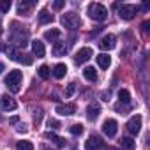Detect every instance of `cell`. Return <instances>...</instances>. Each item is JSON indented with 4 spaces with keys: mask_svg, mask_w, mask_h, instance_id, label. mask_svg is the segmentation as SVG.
Masks as SVG:
<instances>
[{
    "mask_svg": "<svg viewBox=\"0 0 150 150\" xmlns=\"http://www.w3.org/2000/svg\"><path fill=\"white\" fill-rule=\"evenodd\" d=\"M11 41L14 42V46H27V41H28V32L25 30V27L18 25V23H13L11 25Z\"/></svg>",
    "mask_w": 150,
    "mask_h": 150,
    "instance_id": "1",
    "label": "cell"
},
{
    "mask_svg": "<svg viewBox=\"0 0 150 150\" xmlns=\"http://www.w3.org/2000/svg\"><path fill=\"white\" fill-rule=\"evenodd\" d=\"M87 13H88V16H90L94 21H104V20L108 18V9H106L103 4H97V2L90 4L88 9H87Z\"/></svg>",
    "mask_w": 150,
    "mask_h": 150,
    "instance_id": "2",
    "label": "cell"
},
{
    "mask_svg": "<svg viewBox=\"0 0 150 150\" xmlns=\"http://www.w3.org/2000/svg\"><path fill=\"white\" fill-rule=\"evenodd\" d=\"M21 80H23V74L21 71H11L7 76H6V85L11 92H20V85H21Z\"/></svg>",
    "mask_w": 150,
    "mask_h": 150,
    "instance_id": "3",
    "label": "cell"
},
{
    "mask_svg": "<svg viewBox=\"0 0 150 150\" xmlns=\"http://www.w3.org/2000/svg\"><path fill=\"white\" fill-rule=\"evenodd\" d=\"M80 16L76 14V13H65L64 16H62V25L65 27V28H69V30H74V28H78L80 27Z\"/></svg>",
    "mask_w": 150,
    "mask_h": 150,
    "instance_id": "4",
    "label": "cell"
},
{
    "mask_svg": "<svg viewBox=\"0 0 150 150\" xmlns=\"http://www.w3.org/2000/svg\"><path fill=\"white\" fill-rule=\"evenodd\" d=\"M118 9V16L122 20H132L134 14L138 13V7L132 6V4H122V6H115Z\"/></svg>",
    "mask_w": 150,
    "mask_h": 150,
    "instance_id": "5",
    "label": "cell"
},
{
    "mask_svg": "<svg viewBox=\"0 0 150 150\" xmlns=\"http://www.w3.org/2000/svg\"><path fill=\"white\" fill-rule=\"evenodd\" d=\"M103 148H104V141L96 134H92L85 141V150H103Z\"/></svg>",
    "mask_w": 150,
    "mask_h": 150,
    "instance_id": "6",
    "label": "cell"
},
{
    "mask_svg": "<svg viewBox=\"0 0 150 150\" xmlns=\"http://www.w3.org/2000/svg\"><path fill=\"white\" fill-rule=\"evenodd\" d=\"M117 129H118V124H117V120H113V118H108V120H104V124H103V132H104L108 138H113V136L117 134Z\"/></svg>",
    "mask_w": 150,
    "mask_h": 150,
    "instance_id": "7",
    "label": "cell"
},
{
    "mask_svg": "<svg viewBox=\"0 0 150 150\" xmlns=\"http://www.w3.org/2000/svg\"><path fill=\"white\" fill-rule=\"evenodd\" d=\"M92 50L90 48H81L80 51H76V55H74V62L76 64H85V62H88L90 58H92Z\"/></svg>",
    "mask_w": 150,
    "mask_h": 150,
    "instance_id": "8",
    "label": "cell"
},
{
    "mask_svg": "<svg viewBox=\"0 0 150 150\" xmlns=\"http://www.w3.org/2000/svg\"><path fill=\"white\" fill-rule=\"evenodd\" d=\"M16 101L11 97V96H7V94H4V96H0V108L2 110H6V111H13V110H16Z\"/></svg>",
    "mask_w": 150,
    "mask_h": 150,
    "instance_id": "9",
    "label": "cell"
},
{
    "mask_svg": "<svg viewBox=\"0 0 150 150\" xmlns=\"http://www.w3.org/2000/svg\"><path fill=\"white\" fill-rule=\"evenodd\" d=\"M115 46H117V39H115V35H111V34H106V35L99 41V48L104 50V51H106V50L110 51V50H113Z\"/></svg>",
    "mask_w": 150,
    "mask_h": 150,
    "instance_id": "10",
    "label": "cell"
},
{
    "mask_svg": "<svg viewBox=\"0 0 150 150\" xmlns=\"http://www.w3.org/2000/svg\"><path fill=\"white\" fill-rule=\"evenodd\" d=\"M127 131H129L131 134H138V132L141 131V117H139V115H134V117L129 118V122H127Z\"/></svg>",
    "mask_w": 150,
    "mask_h": 150,
    "instance_id": "11",
    "label": "cell"
},
{
    "mask_svg": "<svg viewBox=\"0 0 150 150\" xmlns=\"http://www.w3.org/2000/svg\"><path fill=\"white\" fill-rule=\"evenodd\" d=\"M57 113L64 115V117L74 115V113H76V104H72V103H69V104H58L57 106Z\"/></svg>",
    "mask_w": 150,
    "mask_h": 150,
    "instance_id": "12",
    "label": "cell"
},
{
    "mask_svg": "<svg viewBox=\"0 0 150 150\" xmlns=\"http://www.w3.org/2000/svg\"><path fill=\"white\" fill-rule=\"evenodd\" d=\"M32 51H34V55H35L37 58L44 57V55H46V48H44V42H42V41H39V39L32 41Z\"/></svg>",
    "mask_w": 150,
    "mask_h": 150,
    "instance_id": "13",
    "label": "cell"
},
{
    "mask_svg": "<svg viewBox=\"0 0 150 150\" xmlns=\"http://www.w3.org/2000/svg\"><path fill=\"white\" fill-rule=\"evenodd\" d=\"M99 113H101L99 104H97V103H90L88 108H87V118H88V120H96V118L99 117Z\"/></svg>",
    "mask_w": 150,
    "mask_h": 150,
    "instance_id": "14",
    "label": "cell"
},
{
    "mask_svg": "<svg viewBox=\"0 0 150 150\" xmlns=\"http://www.w3.org/2000/svg\"><path fill=\"white\" fill-rule=\"evenodd\" d=\"M67 50H69V46H67L64 41H57V42H55V46H53V53H55L57 57L65 55V53H67Z\"/></svg>",
    "mask_w": 150,
    "mask_h": 150,
    "instance_id": "15",
    "label": "cell"
},
{
    "mask_svg": "<svg viewBox=\"0 0 150 150\" xmlns=\"http://www.w3.org/2000/svg\"><path fill=\"white\" fill-rule=\"evenodd\" d=\"M58 37H60V30L58 28H51V30H46L44 32V39L48 42H57Z\"/></svg>",
    "mask_w": 150,
    "mask_h": 150,
    "instance_id": "16",
    "label": "cell"
},
{
    "mask_svg": "<svg viewBox=\"0 0 150 150\" xmlns=\"http://www.w3.org/2000/svg\"><path fill=\"white\" fill-rule=\"evenodd\" d=\"M44 138H46V139H50L51 143H55L58 148H62V146L65 145V139H64V138H60V136H57V134H53V132H46V134H44Z\"/></svg>",
    "mask_w": 150,
    "mask_h": 150,
    "instance_id": "17",
    "label": "cell"
},
{
    "mask_svg": "<svg viewBox=\"0 0 150 150\" xmlns=\"http://www.w3.org/2000/svg\"><path fill=\"white\" fill-rule=\"evenodd\" d=\"M65 72H67L65 64H57V65L53 67V76H55L57 80H62V78L65 76Z\"/></svg>",
    "mask_w": 150,
    "mask_h": 150,
    "instance_id": "18",
    "label": "cell"
},
{
    "mask_svg": "<svg viewBox=\"0 0 150 150\" xmlns=\"http://www.w3.org/2000/svg\"><path fill=\"white\" fill-rule=\"evenodd\" d=\"M35 6V2H20L18 4V14H28V11Z\"/></svg>",
    "mask_w": 150,
    "mask_h": 150,
    "instance_id": "19",
    "label": "cell"
},
{
    "mask_svg": "<svg viewBox=\"0 0 150 150\" xmlns=\"http://www.w3.org/2000/svg\"><path fill=\"white\" fill-rule=\"evenodd\" d=\"M120 146H122V150H134L136 148V141L132 138H122L120 139Z\"/></svg>",
    "mask_w": 150,
    "mask_h": 150,
    "instance_id": "20",
    "label": "cell"
},
{
    "mask_svg": "<svg viewBox=\"0 0 150 150\" xmlns=\"http://www.w3.org/2000/svg\"><path fill=\"white\" fill-rule=\"evenodd\" d=\"M97 64H99V67L108 69V67H110V64H111V58H110L106 53H101V55H97Z\"/></svg>",
    "mask_w": 150,
    "mask_h": 150,
    "instance_id": "21",
    "label": "cell"
},
{
    "mask_svg": "<svg viewBox=\"0 0 150 150\" xmlns=\"http://www.w3.org/2000/svg\"><path fill=\"white\" fill-rule=\"evenodd\" d=\"M83 76H85V80H88V81H96V80H97V72H96L94 67H85V69H83Z\"/></svg>",
    "mask_w": 150,
    "mask_h": 150,
    "instance_id": "22",
    "label": "cell"
},
{
    "mask_svg": "<svg viewBox=\"0 0 150 150\" xmlns=\"http://www.w3.org/2000/svg\"><path fill=\"white\" fill-rule=\"evenodd\" d=\"M51 20H53V14H50V13H48V9H42V11L39 13V23L46 25V23H50Z\"/></svg>",
    "mask_w": 150,
    "mask_h": 150,
    "instance_id": "23",
    "label": "cell"
},
{
    "mask_svg": "<svg viewBox=\"0 0 150 150\" xmlns=\"http://www.w3.org/2000/svg\"><path fill=\"white\" fill-rule=\"evenodd\" d=\"M6 53L9 55L11 60H16V62H18V58H20V51H18L16 46H7V48H6Z\"/></svg>",
    "mask_w": 150,
    "mask_h": 150,
    "instance_id": "24",
    "label": "cell"
},
{
    "mask_svg": "<svg viewBox=\"0 0 150 150\" xmlns=\"http://www.w3.org/2000/svg\"><path fill=\"white\" fill-rule=\"evenodd\" d=\"M118 99H120V103L129 104V103H131V94H129V90L120 88V90H118Z\"/></svg>",
    "mask_w": 150,
    "mask_h": 150,
    "instance_id": "25",
    "label": "cell"
},
{
    "mask_svg": "<svg viewBox=\"0 0 150 150\" xmlns=\"http://www.w3.org/2000/svg\"><path fill=\"white\" fill-rule=\"evenodd\" d=\"M16 150H34V145L30 141L23 139V141H18L16 143Z\"/></svg>",
    "mask_w": 150,
    "mask_h": 150,
    "instance_id": "26",
    "label": "cell"
},
{
    "mask_svg": "<svg viewBox=\"0 0 150 150\" xmlns=\"http://www.w3.org/2000/svg\"><path fill=\"white\" fill-rule=\"evenodd\" d=\"M69 132H71L72 136H80V134L83 132V125H81V124H74V125L69 127Z\"/></svg>",
    "mask_w": 150,
    "mask_h": 150,
    "instance_id": "27",
    "label": "cell"
},
{
    "mask_svg": "<svg viewBox=\"0 0 150 150\" xmlns=\"http://www.w3.org/2000/svg\"><path fill=\"white\" fill-rule=\"evenodd\" d=\"M37 72H39V76H41L42 80H48V78H50V74H51V72H50V67H48V65H41Z\"/></svg>",
    "mask_w": 150,
    "mask_h": 150,
    "instance_id": "28",
    "label": "cell"
},
{
    "mask_svg": "<svg viewBox=\"0 0 150 150\" xmlns=\"http://www.w3.org/2000/svg\"><path fill=\"white\" fill-rule=\"evenodd\" d=\"M18 62H21V64H25V65H30V64L34 62V58H32V55L20 53V58H18Z\"/></svg>",
    "mask_w": 150,
    "mask_h": 150,
    "instance_id": "29",
    "label": "cell"
},
{
    "mask_svg": "<svg viewBox=\"0 0 150 150\" xmlns=\"http://www.w3.org/2000/svg\"><path fill=\"white\" fill-rule=\"evenodd\" d=\"M9 9H11V0H0V11L9 13Z\"/></svg>",
    "mask_w": 150,
    "mask_h": 150,
    "instance_id": "30",
    "label": "cell"
},
{
    "mask_svg": "<svg viewBox=\"0 0 150 150\" xmlns=\"http://www.w3.org/2000/svg\"><path fill=\"white\" fill-rule=\"evenodd\" d=\"M115 110H117L118 113H127V111L131 110V106H129V104H124V103H118V104H115Z\"/></svg>",
    "mask_w": 150,
    "mask_h": 150,
    "instance_id": "31",
    "label": "cell"
},
{
    "mask_svg": "<svg viewBox=\"0 0 150 150\" xmlns=\"http://www.w3.org/2000/svg\"><path fill=\"white\" fill-rule=\"evenodd\" d=\"M74 90H76V83H69L67 85V90H65V97H71L74 94Z\"/></svg>",
    "mask_w": 150,
    "mask_h": 150,
    "instance_id": "32",
    "label": "cell"
},
{
    "mask_svg": "<svg viewBox=\"0 0 150 150\" xmlns=\"http://www.w3.org/2000/svg\"><path fill=\"white\" fill-rule=\"evenodd\" d=\"M48 127H50V129H60V122L50 118V120H48Z\"/></svg>",
    "mask_w": 150,
    "mask_h": 150,
    "instance_id": "33",
    "label": "cell"
},
{
    "mask_svg": "<svg viewBox=\"0 0 150 150\" xmlns=\"http://www.w3.org/2000/svg\"><path fill=\"white\" fill-rule=\"evenodd\" d=\"M64 6H65L64 0H57V2H53V9H62Z\"/></svg>",
    "mask_w": 150,
    "mask_h": 150,
    "instance_id": "34",
    "label": "cell"
},
{
    "mask_svg": "<svg viewBox=\"0 0 150 150\" xmlns=\"http://www.w3.org/2000/svg\"><path fill=\"white\" fill-rule=\"evenodd\" d=\"M148 25H150L148 21H145V23L141 25V30H143V34H146V32H148Z\"/></svg>",
    "mask_w": 150,
    "mask_h": 150,
    "instance_id": "35",
    "label": "cell"
},
{
    "mask_svg": "<svg viewBox=\"0 0 150 150\" xmlns=\"http://www.w3.org/2000/svg\"><path fill=\"white\" fill-rule=\"evenodd\" d=\"M4 69H6V65H4L2 62H0V74H2V72H4Z\"/></svg>",
    "mask_w": 150,
    "mask_h": 150,
    "instance_id": "36",
    "label": "cell"
},
{
    "mask_svg": "<svg viewBox=\"0 0 150 150\" xmlns=\"http://www.w3.org/2000/svg\"><path fill=\"white\" fill-rule=\"evenodd\" d=\"M18 131H20V132H27V127H25V125H21V127H20Z\"/></svg>",
    "mask_w": 150,
    "mask_h": 150,
    "instance_id": "37",
    "label": "cell"
},
{
    "mask_svg": "<svg viewBox=\"0 0 150 150\" xmlns=\"http://www.w3.org/2000/svg\"><path fill=\"white\" fill-rule=\"evenodd\" d=\"M7 46H4V44H0V51H2V50H6Z\"/></svg>",
    "mask_w": 150,
    "mask_h": 150,
    "instance_id": "38",
    "label": "cell"
},
{
    "mask_svg": "<svg viewBox=\"0 0 150 150\" xmlns=\"http://www.w3.org/2000/svg\"><path fill=\"white\" fill-rule=\"evenodd\" d=\"M108 150H117V148H111V146H108Z\"/></svg>",
    "mask_w": 150,
    "mask_h": 150,
    "instance_id": "39",
    "label": "cell"
},
{
    "mask_svg": "<svg viewBox=\"0 0 150 150\" xmlns=\"http://www.w3.org/2000/svg\"><path fill=\"white\" fill-rule=\"evenodd\" d=\"M0 34H2V23H0Z\"/></svg>",
    "mask_w": 150,
    "mask_h": 150,
    "instance_id": "40",
    "label": "cell"
},
{
    "mask_svg": "<svg viewBox=\"0 0 150 150\" xmlns=\"http://www.w3.org/2000/svg\"><path fill=\"white\" fill-rule=\"evenodd\" d=\"M0 120H2V117H0Z\"/></svg>",
    "mask_w": 150,
    "mask_h": 150,
    "instance_id": "41",
    "label": "cell"
}]
</instances>
